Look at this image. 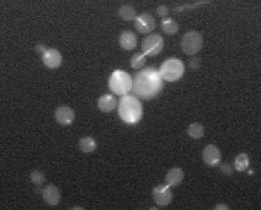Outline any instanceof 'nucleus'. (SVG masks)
<instances>
[{
  "label": "nucleus",
  "mask_w": 261,
  "mask_h": 210,
  "mask_svg": "<svg viewBox=\"0 0 261 210\" xmlns=\"http://www.w3.org/2000/svg\"><path fill=\"white\" fill-rule=\"evenodd\" d=\"M164 88V79L161 78L160 72L155 67H146L134 76L133 78V93L137 98L150 99L155 98L160 94Z\"/></svg>",
  "instance_id": "f257e3e1"
},
{
  "label": "nucleus",
  "mask_w": 261,
  "mask_h": 210,
  "mask_svg": "<svg viewBox=\"0 0 261 210\" xmlns=\"http://www.w3.org/2000/svg\"><path fill=\"white\" fill-rule=\"evenodd\" d=\"M118 115L127 125H137L143 116V107L136 95L127 94L118 101Z\"/></svg>",
  "instance_id": "f03ea898"
},
{
  "label": "nucleus",
  "mask_w": 261,
  "mask_h": 210,
  "mask_svg": "<svg viewBox=\"0 0 261 210\" xmlns=\"http://www.w3.org/2000/svg\"><path fill=\"white\" fill-rule=\"evenodd\" d=\"M109 88L117 95H127L133 89V78L127 72L116 70L109 78Z\"/></svg>",
  "instance_id": "7ed1b4c3"
},
{
  "label": "nucleus",
  "mask_w": 261,
  "mask_h": 210,
  "mask_svg": "<svg viewBox=\"0 0 261 210\" xmlns=\"http://www.w3.org/2000/svg\"><path fill=\"white\" fill-rule=\"evenodd\" d=\"M160 76L166 82H176L185 74V64L177 57L165 60L159 69Z\"/></svg>",
  "instance_id": "20e7f679"
},
{
  "label": "nucleus",
  "mask_w": 261,
  "mask_h": 210,
  "mask_svg": "<svg viewBox=\"0 0 261 210\" xmlns=\"http://www.w3.org/2000/svg\"><path fill=\"white\" fill-rule=\"evenodd\" d=\"M203 36L197 31H189L186 33L181 40V48L185 52V54L189 57H194L195 54L202 50L203 48Z\"/></svg>",
  "instance_id": "39448f33"
},
{
  "label": "nucleus",
  "mask_w": 261,
  "mask_h": 210,
  "mask_svg": "<svg viewBox=\"0 0 261 210\" xmlns=\"http://www.w3.org/2000/svg\"><path fill=\"white\" fill-rule=\"evenodd\" d=\"M164 49V38L160 35H149L142 42V50L143 54L148 57H155Z\"/></svg>",
  "instance_id": "423d86ee"
},
{
  "label": "nucleus",
  "mask_w": 261,
  "mask_h": 210,
  "mask_svg": "<svg viewBox=\"0 0 261 210\" xmlns=\"http://www.w3.org/2000/svg\"><path fill=\"white\" fill-rule=\"evenodd\" d=\"M154 202L159 207H166L170 204L173 199V193L168 185H158L153 188Z\"/></svg>",
  "instance_id": "0eeeda50"
},
{
  "label": "nucleus",
  "mask_w": 261,
  "mask_h": 210,
  "mask_svg": "<svg viewBox=\"0 0 261 210\" xmlns=\"http://www.w3.org/2000/svg\"><path fill=\"white\" fill-rule=\"evenodd\" d=\"M134 26H136V30L139 33H143V35H148L151 33L156 27V21L149 14H141V15L137 16V19L134 20Z\"/></svg>",
  "instance_id": "6e6552de"
},
{
  "label": "nucleus",
  "mask_w": 261,
  "mask_h": 210,
  "mask_svg": "<svg viewBox=\"0 0 261 210\" xmlns=\"http://www.w3.org/2000/svg\"><path fill=\"white\" fill-rule=\"evenodd\" d=\"M203 161L210 168L220 165L221 163V151L215 144H209L204 148L202 153Z\"/></svg>",
  "instance_id": "1a4fd4ad"
},
{
  "label": "nucleus",
  "mask_w": 261,
  "mask_h": 210,
  "mask_svg": "<svg viewBox=\"0 0 261 210\" xmlns=\"http://www.w3.org/2000/svg\"><path fill=\"white\" fill-rule=\"evenodd\" d=\"M54 116L55 120H56L60 125H62V126H70V125L75 121L76 115H75V112L72 108L67 107V105H61V107L56 108V110H55L54 113Z\"/></svg>",
  "instance_id": "9d476101"
},
{
  "label": "nucleus",
  "mask_w": 261,
  "mask_h": 210,
  "mask_svg": "<svg viewBox=\"0 0 261 210\" xmlns=\"http://www.w3.org/2000/svg\"><path fill=\"white\" fill-rule=\"evenodd\" d=\"M42 60L48 69H57L62 62L61 53L54 48H48L47 52L42 55Z\"/></svg>",
  "instance_id": "9b49d317"
},
{
  "label": "nucleus",
  "mask_w": 261,
  "mask_h": 210,
  "mask_svg": "<svg viewBox=\"0 0 261 210\" xmlns=\"http://www.w3.org/2000/svg\"><path fill=\"white\" fill-rule=\"evenodd\" d=\"M43 194V199L45 200V203L52 207H55L60 203V199H61V193H60V190L56 187L55 185L50 183V185L45 186L44 190L42 191Z\"/></svg>",
  "instance_id": "f8f14e48"
},
{
  "label": "nucleus",
  "mask_w": 261,
  "mask_h": 210,
  "mask_svg": "<svg viewBox=\"0 0 261 210\" xmlns=\"http://www.w3.org/2000/svg\"><path fill=\"white\" fill-rule=\"evenodd\" d=\"M185 178V171L181 168H172L168 171L165 176V183L168 187H176L182 183Z\"/></svg>",
  "instance_id": "ddd939ff"
},
{
  "label": "nucleus",
  "mask_w": 261,
  "mask_h": 210,
  "mask_svg": "<svg viewBox=\"0 0 261 210\" xmlns=\"http://www.w3.org/2000/svg\"><path fill=\"white\" fill-rule=\"evenodd\" d=\"M118 101L113 94H104L98 99V108L103 113H110L116 108Z\"/></svg>",
  "instance_id": "4468645a"
},
{
  "label": "nucleus",
  "mask_w": 261,
  "mask_h": 210,
  "mask_svg": "<svg viewBox=\"0 0 261 210\" xmlns=\"http://www.w3.org/2000/svg\"><path fill=\"white\" fill-rule=\"evenodd\" d=\"M120 45L125 50H133L137 45V37L130 31H123L120 36Z\"/></svg>",
  "instance_id": "2eb2a0df"
},
{
  "label": "nucleus",
  "mask_w": 261,
  "mask_h": 210,
  "mask_svg": "<svg viewBox=\"0 0 261 210\" xmlns=\"http://www.w3.org/2000/svg\"><path fill=\"white\" fill-rule=\"evenodd\" d=\"M118 16L125 21H133L136 20L138 15H137L136 8H133L132 5H128V4H125V5H121V8L118 9Z\"/></svg>",
  "instance_id": "dca6fc26"
},
{
  "label": "nucleus",
  "mask_w": 261,
  "mask_h": 210,
  "mask_svg": "<svg viewBox=\"0 0 261 210\" xmlns=\"http://www.w3.org/2000/svg\"><path fill=\"white\" fill-rule=\"evenodd\" d=\"M78 148L82 153H92L96 149V141L93 137H82L78 142Z\"/></svg>",
  "instance_id": "f3484780"
},
{
  "label": "nucleus",
  "mask_w": 261,
  "mask_h": 210,
  "mask_svg": "<svg viewBox=\"0 0 261 210\" xmlns=\"http://www.w3.org/2000/svg\"><path fill=\"white\" fill-rule=\"evenodd\" d=\"M161 28H163L164 32L168 36L176 35V33L178 32V30H180L178 23L171 18H166L161 20Z\"/></svg>",
  "instance_id": "a211bd4d"
},
{
  "label": "nucleus",
  "mask_w": 261,
  "mask_h": 210,
  "mask_svg": "<svg viewBox=\"0 0 261 210\" xmlns=\"http://www.w3.org/2000/svg\"><path fill=\"white\" fill-rule=\"evenodd\" d=\"M187 134L190 138L193 139H200L202 137H204L205 134V129L202 124H198V122H193L189 125L187 130Z\"/></svg>",
  "instance_id": "6ab92c4d"
},
{
  "label": "nucleus",
  "mask_w": 261,
  "mask_h": 210,
  "mask_svg": "<svg viewBox=\"0 0 261 210\" xmlns=\"http://www.w3.org/2000/svg\"><path fill=\"white\" fill-rule=\"evenodd\" d=\"M249 164H250V160H249L248 154L245 153H241L237 155V158L234 159V169L239 172H243L246 169L249 168Z\"/></svg>",
  "instance_id": "aec40b11"
},
{
  "label": "nucleus",
  "mask_w": 261,
  "mask_h": 210,
  "mask_svg": "<svg viewBox=\"0 0 261 210\" xmlns=\"http://www.w3.org/2000/svg\"><path fill=\"white\" fill-rule=\"evenodd\" d=\"M146 62L147 55L143 54V53H137V54H134L133 57H132V59H130V66L134 70H139L146 65Z\"/></svg>",
  "instance_id": "412c9836"
},
{
  "label": "nucleus",
  "mask_w": 261,
  "mask_h": 210,
  "mask_svg": "<svg viewBox=\"0 0 261 210\" xmlns=\"http://www.w3.org/2000/svg\"><path fill=\"white\" fill-rule=\"evenodd\" d=\"M31 181L36 187H40L45 181V175L39 170H35L31 173Z\"/></svg>",
  "instance_id": "4be33fe9"
},
{
  "label": "nucleus",
  "mask_w": 261,
  "mask_h": 210,
  "mask_svg": "<svg viewBox=\"0 0 261 210\" xmlns=\"http://www.w3.org/2000/svg\"><path fill=\"white\" fill-rule=\"evenodd\" d=\"M156 15L161 19H166L168 15V9L165 5H160L156 8Z\"/></svg>",
  "instance_id": "5701e85b"
},
{
  "label": "nucleus",
  "mask_w": 261,
  "mask_h": 210,
  "mask_svg": "<svg viewBox=\"0 0 261 210\" xmlns=\"http://www.w3.org/2000/svg\"><path fill=\"white\" fill-rule=\"evenodd\" d=\"M221 171L224 175H231V173L233 172V168H232V165H229L228 163H224L221 165Z\"/></svg>",
  "instance_id": "b1692460"
},
{
  "label": "nucleus",
  "mask_w": 261,
  "mask_h": 210,
  "mask_svg": "<svg viewBox=\"0 0 261 210\" xmlns=\"http://www.w3.org/2000/svg\"><path fill=\"white\" fill-rule=\"evenodd\" d=\"M189 66H190V69H193V70H197L198 67L200 66V60L198 59L197 57H190L189 59Z\"/></svg>",
  "instance_id": "393cba45"
},
{
  "label": "nucleus",
  "mask_w": 261,
  "mask_h": 210,
  "mask_svg": "<svg viewBox=\"0 0 261 210\" xmlns=\"http://www.w3.org/2000/svg\"><path fill=\"white\" fill-rule=\"evenodd\" d=\"M35 49H36V52H38V53H39V54H42V55H43L45 52H47L48 48L45 47L44 44H37V45H36Z\"/></svg>",
  "instance_id": "a878e982"
},
{
  "label": "nucleus",
  "mask_w": 261,
  "mask_h": 210,
  "mask_svg": "<svg viewBox=\"0 0 261 210\" xmlns=\"http://www.w3.org/2000/svg\"><path fill=\"white\" fill-rule=\"evenodd\" d=\"M214 210H229V207L224 203H219L217 205H215Z\"/></svg>",
  "instance_id": "bb28decb"
},
{
  "label": "nucleus",
  "mask_w": 261,
  "mask_h": 210,
  "mask_svg": "<svg viewBox=\"0 0 261 210\" xmlns=\"http://www.w3.org/2000/svg\"><path fill=\"white\" fill-rule=\"evenodd\" d=\"M70 210H86V209H84V208H82V207H74V208H71Z\"/></svg>",
  "instance_id": "cd10ccee"
},
{
  "label": "nucleus",
  "mask_w": 261,
  "mask_h": 210,
  "mask_svg": "<svg viewBox=\"0 0 261 210\" xmlns=\"http://www.w3.org/2000/svg\"><path fill=\"white\" fill-rule=\"evenodd\" d=\"M149 210H160V209H159V208H156V207H153V208H150Z\"/></svg>",
  "instance_id": "c85d7f7f"
}]
</instances>
